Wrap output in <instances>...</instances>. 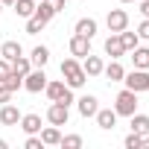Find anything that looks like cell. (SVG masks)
<instances>
[{
  "mask_svg": "<svg viewBox=\"0 0 149 149\" xmlns=\"http://www.w3.org/2000/svg\"><path fill=\"white\" fill-rule=\"evenodd\" d=\"M76 108H79V114L88 120V117H94V114L100 111V100H97L94 94H85V97H79V100H76Z\"/></svg>",
  "mask_w": 149,
  "mask_h": 149,
  "instance_id": "obj_7",
  "label": "cell"
},
{
  "mask_svg": "<svg viewBox=\"0 0 149 149\" xmlns=\"http://www.w3.org/2000/svg\"><path fill=\"white\" fill-rule=\"evenodd\" d=\"M70 56H76V58H85L88 53H91V38H85V35H76L73 32V38H70Z\"/></svg>",
  "mask_w": 149,
  "mask_h": 149,
  "instance_id": "obj_8",
  "label": "cell"
},
{
  "mask_svg": "<svg viewBox=\"0 0 149 149\" xmlns=\"http://www.w3.org/2000/svg\"><path fill=\"white\" fill-rule=\"evenodd\" d=\"M0 123H3V126H18V123H21L18 105H12V102H3V105H0Z\"/></svg>",
  "mask_w": 149,
  "mask_h": 149,
  "instance_id": "obj_13",
  "label": "cell"
},
{
  "mask_svg": "<svg viewBox=\"0 0 149 149\" xmlns=\"http://www.w3.org/2000/svg\"><path fill=\"white\" fill-rule=\"evenodd\" d=\"M143 146H149V134H143Z\"/></svg>",
  "mask_w": 149,
  "mask_h": 149,
  "instance_id": "obj_38",
  "label": "cell"
},
{
  "mask_svg": "<svg viewBox=\"0 0 149 149\" xmlns=\"http://www.w3.org/2000/svg\"><path fill=\"white\" fill-rule=\"evenodd\" d=\"M9 146V140H3V137H0V149H6Z\"/></svg>",
  "mask_w": 149,
  "mask_h": 149,
  "instance_id": "obj_36",
  "label": "cell"
},
{
  "mask_svg": "<svg viewBox=\"0 0 149 149\" xmlns=\"http://www.w3.org/2000/svg\"><path fill=\"white\" fill-rule=\"evenodd\" d=\"M137 38H140V41H149V18L140 21V26H137Z\"/></svg>",
  "mask_w": 149,
  "mask_h": 149,
  "instance_id": "obj_31",
  "label": "cell"
},
{
  "mask_svg": "<svg viewBox=\"0 0 149 149\" xmlns=\"http://www.w3.org/2000/svg\"><path fill=\"white\" fill-rule=\"evenodd\" d=\"M123 146H126V149H140V146H143V134L129 132V134H126V140H123Z\"/></svg>",
  "mask_w": 149,
  "mask_h": 149,
  "instance_id": "obj_28",
  "label": "cell"
},
{
  "mask_svg": "<svg viewBox=\"0 0 149 149\" xmlns=\"http://www.w3.org/2000/svg\"><path fill=\"white\" fill-rule=\"evenodd\" d=\"M120 35V41H123V47H126V53H132L137 44H140V38H137V32H129V26L123 29V32H117Z\"/></svg>",
  "mask_w": 149,
  "mask_h": 149,
  "instance_id": "obj_24",
  "label": "cell"
},
{
  "mask_svg": "<svg viewBox=\"0 0 149 149\" xmlns=\"http://www.w3.org/2000/svg\"><path fill=\"white\" fill-rule=\"evenodd\" d=\"M97 29H100V24H97L94 18H79L76 26H73V32H76V35H85V38H94Z\"/></svg>",
  "mask_w": 149,
  "mask_h": 149,
  "instance_id": "obj_15",
  "label": "cell"
},
{
  "mask_svg": "<svg viewBox=\"0 0 149 149\" xmlns=\"http://www.w3.org/2000/svg\"><path fill=\"white\" fill-rule=\"evenodd\" d=\"M24 146L26 149H44V140H41V134H26Z\"/></svg>",
  "mask_w": 149,
  "mask_h": 149,
  "instance_id": "obj_30",
  "label": "cell"
},
{
  "mask_svg": "<svg viewBox=\"0 0 149 149\" xmlns=\"http://www.w3.org/2000/svg\"><path fill=\"white\" fill-rule=\"evenodd\" d=\"M58 146H64V149H79L82 146V137L79 134H61V143Z\"/></svg>",
  "mask_w": 149,
  "mask_h": 149,
  "instance_id": "obj_29",
  "label": "cell"
},
{
  "mask_svg": "<svg viewBox=\"0 0 149 149\" xmlns=\"http://www.w3.org/2000/svg\"><path fill=\"white\" fill-rule=\"evenodd\" d=\"M38 134H41L44 146H58V143H61V132H58V126H53V123H50V126H44Z\"/></svg>",
  "mask_w": 149,
  "mask_h": 149,
  "instance_id": "obj_18",
  "label": "cell"
},
{
  "mask_svg": "<svg viewBox=\"0 0 149 149\" xmlns=\"http://www.w3.org/2000/svg\"><path fill=\"white\" fill-rule=\"evenodd\" d=\"M105 26H108V32H123L129 26V12L126 9H111L108 18H105Z\"/></svg>",
  "mask_w": 149,
  "mask_h": 149,
  "instance_id": "obj_6",
  "label": "cell"
},
{
  "mask_svg": "<svg viewBox=\"0 0 149 149\" xmlns=\"http://www.w3.org/2000/svg\"><path fill=\"white\" fill-rule=\"evenodd\" d=\"M35 3H38V0H15L12 9H15L18 18H32L35 15Z\"/></svg>",
  "mask_w": 149,
  "mask_h": 149,
  "instance_id": "obj_21",
  "label": "cell"
},
{
  "mask_svg": "<svg viewBox=\"0 0 149 149\" xmlns=\"http://www.w3.org/2000/svg\"><path fill=\"white\" fill-rule=\"evenodd\" d=\"M3 102H12V91H9L3 82H0V105H3Z\"/></svg>",
  "mask_w": 149,
  "mask_h": 149,
  "instance_id": "obj_33",
  "label": "cell"
},
{
  "mask_svg": "<svg viewBox=\"0 0 149 149\" xmlns=\"http://www.w3.org/2000/svg\"><path fill=\"white\" fill-rule=\"evenodd\" d=\"M140 15L149 18V0H140Z\"/></svg>",
  "mask_w": 149,
  "mask_h": 149,
  "instance_id": "obj_35",
  "label": "cell"
},
{
  "mask_svg": "<svg viewBox=\"0 0 149 149\" xmlns=\"http://www.w3.org/2000/svg\"><path fill=\"white\" fill-rule=\"evenodd\" d=\"M102 76H105L108 82H123V76H126V67L120 64V58H111V61L102 67Z\"/></svg>",
  "mask_w": 149,
  "mask_h": 149,
  "instance_id": "obj_12",
  "label": "cell"
},
{
  "mask_svg": "<svg viewBox=\"0 0 149 149\" xmlns=\"http://www.w3.org/2000/svg\"><path fill=\"white\" fill-rule=\"evenodd\" d=\"M0 3H3V6H12V3H15V0H0Z\"/></svg>",
  "mask_w": 149,
  "mask_h": 149,
  "instance_id": "obj_37",
  "label": "cell"
},
{
  "mask_svg": "<svg viewBox=\"0 0 149 149\" xmlns=\"http://www.w3.org/2000/svg\"><path fill=\"white\" fill-rule=\"evenodd\" d=\"M0 56H3L6 61H15L18 56H24L21 41H3V44H0Z\"/></svg>",
  "mask_w": 149,
  "mask_h": 149,
  "instance_id": "obj_17",
  "label": "cell"
},
{
  "mask_svg": "<svg viewBox=\"0 0 149 149\" xmlns=\"http://www.w3.org/2000/svg\"><path fill=\"white\" fill-rule=\"evenodd\" d=\"M47 26V21H41L38 15H32V18H26V35H38L41 29Z\"/></svg>",
  "mask_w": 149,
  "mask_h": 149,
  "instance_id": "obj_26",
  "label": "cell"
},
{
  "mask_svg": "<svg viewBox=\"0 0 149 149\" xmlns=\"http://www.w3.org/2000/svg\"><path fill=\"white\" fill-rule=\"evenodd\" d=\"M3 85L15 94V91H21V88H24V76H18V73H9V76L3 79Z\"/></svg>",
  "mask_w": 149,
  "mask_h": 149,
  "instance_id": "obj_27",
  "label": "cell"
},
{
  "mask_svg": "<svg viewBox=\"0 0 149 149\" xmlns=\"http://www.w3.org/2000/svg\"><path fill=\"white\" fill-rule=\"evenodd\" d=\"M9 73H12V61H6L3 56H0V82H3V79L9 76Z\"/></svg>",
  "mask_w": 149,
  "mask_h": 149,
  "instance_id": "obj_32",
  "label": "cell"
},
{
  "mask_svg": "<svg viewBox=\"0 0 149 149\" xmlns=\"http://www.w3.org/2000/svg\"><path fill=\"white\" fill-rule=\"evenodd\" d=\"M21 129H24V134H38L41 132V114H21V123H18Z\"/></svg>",
  "mask_w": 149,
  "mask_h": 149,
  "instance_id": "obj_14",
  "label": "cell"
},
{
  "mask_svg": "<svg viewBox=\"0 0 149 149\" xmlns=\"http://www.w3.org/2000/svg\"><path fill=\"white\" fill-rule=\"evenodd\" d=\"M35 15H38L41 21H47V24H50V21L56 18V9H53L50 3H44V0H41V3H35Z\"/></svg>",
  "mask_w": 149,
  "mask_h": 149,
  "instance_id": "obj_25",
  "label": "cell"
},
{
  "mask_svg": "<svg viewBox=\"0 0 149 149\" xmlns=\"http://www.w3.org/2000/svg\"><path fill=\"white\" fill-rule=\"evenodd\" d=\"M29 61H32V67H44V64L50 61V47H44V44L32 47V53H29Z\"/></svg>",
  "mask_w": 149,
  "mask_h": 149,
  "instance_id": "obj_19",
  "label": "cell"
},
{
  "mask_svg": "<svg viewBox=\"0 0 149 149\" xmlns=\"http://www.w3.org/2000/svg\"><path fill=\"white\" fill-rule=\"evenodd\" d=\"M64 91H67L64 79H47V85H44V94H47L50 102H58V100L64 97Z\"/></svg>",
  "mask_w": 149,
  "mask_h": 149,
  "instance_id": "obj_10",
  "label": "cell"
},
{
  "mask_svg": "<svg viewBox=\"0 0 149 149\" xmlns=\"http://www.w3.org/2000/svg\"><path fill=\"white\" fill-rule=\"evenodd\" d=\"M114 111H117V117H132L137 111V94L129 91V88H123L117 94V100H114Z\"/></svg>",
  "mask_w": 149,
  "mask_h": 149,
  "instance_id": "obj_2",
  "label": "cell"
},
{
  "mask_svg": "<svg viewBox=\"0 0 149 149\" xmlns=\"http://www.w3.org/2000/svg\"><path fill=\"white\" fill-rule=\"evenodd\" d=\"M67 120H70V108H67L64 102H50V108H47V123H53V126H67Z\"/></svg>",
  "mask_w": 149,
  "mask_h": 149,
  "instance_id": "obj_5",
  "label": "cell"
},
{
  "mask_svg": "<svg viewBox=\"0 0 149 149\" xmlns=\"http://www.w3.org/2000/svg\"><path fill=\"white\" fill-rule=\"evenodd\" d=\"M105 53H108L111 58L126 56V47H123V41H120V35H117V32H111V35L105 38Z\"/></svg>",
  "mask_w": 149,
  "mask_h": 149,
  "instance_id": "obj_16",
  "label": "cell"
},
{
  "mask_svg": "<svg viewBox=\"0 0 149 149\" xmlns=\"http://www.w3.org/2000/svg\"><path fill=\"white\" fill-rule=\"evenodd\" d=\"M94 120H97V126H100V129L111 132V129L117 126V111H114V108H100V111L94 114Z\"/></svg>",
  "mask_w": 149,
  "mask_h": 149,
  "instance_id": "obj_11",
  "label": "cell"
},
{
  "mask_svg": "<svg viewBox=\"0 0 149 149\" xmlns=\"http://www.w3.org/2000/svg\"><path fill=\"white\" fill-rule=\"evenodd\" d=\"M129 120H132V123H129L132 132H137V134H149V114H137V111H134Z\"/></svg>",
  "mask_w": 149,
  "mask_h": 149,
  "instance_id": "obj_22",
  "label": "cell"
},
{
  "mask_svg": "<svg viewBox=\"0 0 149 149\" xmlns=\"http://www.w3.org/2000/svg\"><path fill=\"white\" fill-rule=\"evenodd\" d=\"M0 9H3V3H0Z\"/></svg>",
  "mask_w": 149,
  "mask_h": 149,
  "instance_id": "obj_40",
  "label": "cell"
},
{
  "mask_svg": "<svg viewBox=\"0 0 149 149\" xmlns=\"http://www.w3.org/2000/svg\"><path fill=\"white\" fill-rule=\"evenodd\" d=\"M29 70H32V61H29V56H18V58L12 61V73H18V76H26Z\"/></svg>",
  "mask_w": 149,
  "mask_h": 149,
  "instance_id": "obj_23",
  "label": "cell"
},
{
  "mask_svg": "<svg viewBox=\"0 0 149 149\" xmlns=\"http://www.w3.org/2000/svg\"><path fill=\"white\" fill-rule=\"evenodd\" d=\"M132 64L134 67H140V70H149V47H134L132 50Z\"/></svg>",
  "mask_w": 149,
  "mask_h": 149,
  "instance_id": "obj_20",
  "label": "cell"
},
{
  "mask_svg": "<svg viewBox=\"0 0 149 149\" xmlns=\"http://www.w3.org/2000/svg\"><path fill=\"white\" fill-rule=\"evenodd\" d=\"M102 67H105V61H102L100 56H94V53H88V56L82 58V70L88 73V79H94V76H102Z\"/></svg>",
  "mask_w": 149,
  "mask_h": 149,
  "instance_id": "obj_9",
  "label": "cell"
},
{
  "mask_svg": "<svg viewBox=\"0 0 149 149\" xmlns=\"http://www.w3.org/2000/svg\"><path fill=\"white\" fill-rule=\"evenodd\" d=\"M120 3H134V0H120Z\"/></svg>",
  "mask_w": 149,
  "mask_h": 149,
  "instance_id": "obj_39",
  "label": "cell"
},
{
  "mask_svg": "<svg viewBox=\"0 0 149 149\" xmlns=\"http://www.w3.org/2000/svg\"><path fill=\"white\" fill-rule=\"evenodd\" d=\"M44 3H50V6L56 9V15H58V12L64 9V0H44Z\"/></svg>",
  "mask_w": 149,
  "mask_h": 149,
  "instance_id": "obj_34",
  "label": "cell"
},
{
  "mask_svg": "<svg viewBox=\"0 0 149 149\" xmlns=\"http://www.w3.org/2000/svg\"><path fill=\"white\" fill-rule=\"evenodd\" d=\"M123 85H126L129 91H134V94H143V91H149V70H140V67L129 70L126 76H123Z\"/></svg>",
  "mask_w": 149,
  "mask_h": 149,
  "instance_id": "obj_3",
  "label": "cell"
},
{
  "mask_svg": "<svg viewBox=\"0 0 149 149\" xmlns=\"http://www.w3.org/2000/svg\"><path fill=\"white\" fill-rule=\"evenodd\" d=\"M61 76H64V85H67V88H73V91L85 88V82H88V73L82 70V64H79V58H76V56H70V58H64V61H61Z\"/></svg>",
  "mask_w": 149,
  "mask_h": 149,
  "instance_id": "obj_1",
  "label": "cell"
},
{
  "mask_svg": "<svg viewBox=\"0 0 149 149\" xmlns=\"http://www.w3.org/2000/svg\"><path fill=\"white\" fill-rule=\"evenodd\" d=\"M44 85H47V73H44V67H32L26 76H24V91H29V94H41Z\"/></svg>",
  "mask_w": 149,
  "mask_h": 149,
  "instance_id": "obj_4",
  "label": "cell"
}]
</instances>
